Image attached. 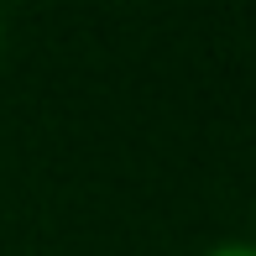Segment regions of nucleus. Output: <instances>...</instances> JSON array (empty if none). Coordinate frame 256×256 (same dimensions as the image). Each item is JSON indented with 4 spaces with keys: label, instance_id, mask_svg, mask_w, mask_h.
<instances>
[{
    "label": "nucleus",
    "instance_id": "obj_1",
    "mask_svg": "<svg viewBox=\"0 0 256 256\" xmlns=\"http://www.w3.org/2000/svg\"><path fill=\"white\" fill-rule=\"evenodd\" d=\"M199 256H256V240H220V246H209Z\"/></svg>",
    "mask_w": 256,
    "mask_h": 256
},
{
    "label": "nucleus",
    "instance_id": "obj_2",
    "mask_svg": "<svg viewBox=\"0 0 256 256\" xmlns=\"http://www.w3.org/2000/svg\"><path fill=\"white\" fill-rule=\"evenodd\" d=\"M0 52H6V16H0Z\"/></svg>",
    "mask_w": 256,
    "mask_h": 256
}]
</instances>
